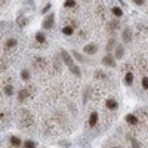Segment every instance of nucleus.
Wrapping results in <instances>:
<instances>
[{"mask_svg": "<svg viewBox=\"0 0 148 148\" xmlns=\"http://www.w3.org/2000/svg\"><path fill=\"white\" fill-rule=\"evenodd\" d=\"M34 123V119H33V114L27 108H22L19 111V126L21 127H30Z\"/></svg>", "mask_w": 148, "mask_h": 148, "instance_id": "obj_1", "label": "nucleus"}, {"mask_svg": "<svg viewBox=\"0 0 148 148\" xmlns=\"http://www.w3.org/2000/svg\"><path fill=\"white\" fill-rule=\"evenodd\" d=\"M36 89H34V84H27V86H24L22 89H19L18 92V101L19 102H24L27 99V98H31L34 95Z\"/></svg>", "mask_w": 148, "mask_h": 148, "instance_id": "obj_2", "label": "nucleus"}, {"mask_svg": "<svg viewBox=\"0 0 148 148\" xmlns=\"http://www.w3.org/2000/svg\"><path fill=\"white\" fill-rule=\"evenodd\" d=\"M33 67H34L37 71H43V70L47 67V61H46L43 56H34V58H33Z\"/></svg>", "mask_w": 148, "mask_h": 148, "instance_id": "obj_3", "label": "nucleus"}, {"mask_svg": "<svg viewBox=\"0 0 148 148\" xmlns=\"http://www.w3.org/2000/svg\"><path fill=\"white\" fill-rule=\"evenodd\" d=\"M53 22H55V15L53 14H47V16L43 19V22H42V27L45 28V30H51L52 27H53Z\"/></svg>", "mask_w": 148, "mask_h": 148, "instance_id": "obj_4", "label": "nucleus"}, {"mask_svg": "<svg viewBox=\"0 0 148 148\" xmlns=\"http://www.w3.org/2000/svg\"><path fill=\"white\" fill-rule=\"evenodd\" d=\"M102 64H104L105 67H116V58H114V55L107 53V55L102 58Z\"/></svg>", "mask_w": 148, "mask_h": 148, "instance_id": "obj_5", "label": "nucleus"}, {"mask_svg": "<svg viewBox=\"0 0 148 148\" xmlns=\"http://www.w3.org/2000/svg\"><path fill=\"white\" fill-rule=\"evenodd\" d=\"M132 37H133L132 28H130V27H126L125 30H123V33H121V39H123V42H125V43L132 42Z\"/></svg>", "mask_w": 148, "mask_h": 148, "instance_id": "obj_6", "label": "nucleus"}, {"mask_svg": "<svg viewBox=\"0 0 148 148\" xmlns=\"http://www.w3.org/2000/svg\"><path fill=\"white\" fill-rule=\"evenodd\" d=\"M83 52H84L86 55H95V53L98 52V46H96L95 43H89V45H86V46L83 47Z\"/></svg>", "mask_w": 148, "mask_h": 148, "instance_id": "obj_7", "label": "nucleus"}, {"mask_svg": "<svg viewBox=\"0 0 148 148\" xmlns=\"http://www.w3.org/2000/svg\"><path fill=\"white\" fill-rule=\"evenodd\" d=\"M105 107H107V110H110V111H116V110L119 108V102L114 99V98H108V99L105 101Z\"/></svg>", "mask_w": 148, "mask_h": 148, "instance_id": "obj_8", "label": "nucleus"}, {"mask_svg": "<svg viewBox=\"0 0 148 148\" xmlns=\"http://www.w3.org/2000/svg\"><path fill=\"white\" fill-rule=\"evenodd\" d=\"M125 120L127 121V125H130V126H138L139 125V119L135 114H126Z\"/></svg>", "mask_w": 148, "mask_h": 148, "instance_id": "obj_9", "label": "nucleus"}, {"mask_svg": "<svg viewBox=\"0 0 148 148\" xmlns=\"http://www.w3.org/2000/svg\"><path fill=\"white\" fill-rule=\"evenodd\" d=\"M98 120H99V116H98L96 111H92V113L89 114V126L90 127H95L98 125Z\"/></svg>", "mask_w": 148, "mask_h": 148, "instance_id": "obj_10", "label": "nucleus"}, {"mask_svg": "<svg viewBox=\"0 0 148 148\" xmlns=\"http://www.w3.org/2000/svg\"><path fill=\"white\" fill-rule=\"evenodd\" d=\"M61 58H62V61H64V62L70 67V65H73L74 64V61H73V58H71V55L67 52V51H62V52H61Z\"/></svg>", "mask_w": 148, "mask_h": 148, "instance_id": "obj_11", "label": "nucleus"}, {"mask_svg": "<svg viewBox=\"0 0 148 148\" xmlns=\"http://www.w3.org/2000/svg\"><path fill=\"white\" fill-rule=\"evenodd\" d=\"M9 141H10V147H12V148H21V147L24 145V142H22L18 136H10Z\"/></svg>", "mask_w": 148, "mask_h": 148, "instance_id": "obj_12", "label": "nucleus"}, {"mask_svg": "<svg viewBox=\"0 0 148 148\" xmlns=\"http://www.w3.org/2000/svg\"><path fill=\"white\" fill-rule=\"evenodd\" d=\"M3 92H5L6 95H9V96L14 93V86H12V82L5 80V83H3Z\"/></svg>", "mask_w": 148, "mask_h": 148, "instance_id": "obj_13", "label": "nucleus"}, {"mask_svg": "<svg viewBox=\"0 0 148 148\" xmlns=\"http://www.w3.org/2000/svg\"><path fill=\"white\" fill-rule=\"evenodd\" d=\"M36 45H47L46 43V36L43 31H39L36 34Z\"/></svg>", "mask_w": 148, "mask_h": 148, "instance_id": "obj_14", "label": "nucleus"}, {"mask_svg": "<svg viewBox=\"0 0 148 148\" xmlns=\"http://www.w3.org/2000/svg\"><path fill=\"white\" fill-rule=\"evenodd\" d=\"M114 51H116V52H114V58H116V59H121L123 55H125V47H123L121 45H117Z\"/></svg>", "mask_w": 148, "mask_h": 148, "instance_id": "obj_15", "label": "nucleus"}, {"mask_svg": "<svg viewBox=\"0 0 148 148\" xmlns=\"http://www.w3.org/2000/svg\"><path fill=\"white\" fill-rule=\"evenodd\" d=\"M16 45H18L16 39H8L6 43H5V51H10V49H14Z\"/></svg>", "mask_w": 148, "mask_h": 148, "instance_id": "obj_16", "label": "nucleus"}, {"mask_svg": "<svg viewBox=\"0 0 148 148\" xmlns=\"http://www.w3.org/2000/svg\"><path fill=\"white\" fill-rule=\"evenodd\" d=\"M125 84H127V86H132V83H133V73L132 71H127V73H125Z\"/></svg>", "mask_w": 148, "mask_h": 148, "instance_id": "obj_17", "label": "nucleus"}, {"mask_svg": "<svg viewBox=\"0 0 148 148\" xmlns=\"http://www.w3.org/2000/svg\"><path fill=\"white\" fill-rule=\"evenodd\" d=\"M96 15H99L101 18H105V6H102L101 2H98L96 5Z\"/></svg>", "mask_w": 148, "mask_h": 148, "instance_id": "obj_18", "label": "nucleus"}, {"mask_svg": "<svg viewBox=\"0 0 148 148\" xmlns=\"http://www.w3.org/2000/svg\"><path fill=\"white\" fill-rule=\"evenodd\" d=\"M68 68H70L71 74H74V76H77V77H80V76H82V70H80V67H79V65L73 64V65H70Z\"/></svg>", "mask_w": 148, "mask_h": 148, "instance_id": "obj_19", "label": "nucleus"}, {"mask_svg": "<svg viewBox=\"0 0 148 148\" xmlns=\"http://www.w3.org/2000/svg\"><path fill=\"white\" fill-rule=\"evenodd\" d=\"M117 28H119V21H116V19H114V21L108 22V28H107V30H108L111 34L116 33V30H117Z\"/></svg>", "mask_w": 148, "mask_h": 148, "instance_id": "obj_20", "label": "nucleus"}, {"mask_svg": "<svg viewBox=\"0 0 148 148\" xmlns=\"http://www.w3.org/2000/svg\"><path fill=\"white\" fill-rule=\"evenodd\" d=\"M16 24H18V27H27L28 19L24 16V15H19V16L16 18Z\"/></svg>", "mask_w": 148, "mask_h": 148, "instance_id": "obj_21", "label": "nucleus"}, {"mask_svg": "<svg viewBox=\"0 0 148 148\" xmlns=\"http://www.w3.org/2000/svg\"><path fill=\"white\" fill-rule=\"evenodd\" d=\"M111 14H113L116 18H121L123 16V10L119 6H113V8H111Z\"/></svg>", "mask_w": 148, "mask_h": 148, "instance_id": "obj_22", "label": "nucleus"}, {"mask_svg": "<svg viewBox=\"0 0 148 148\" xmlns=\"http://www.w3.org/2000/svg\"><path fill=\"white\" fill-rule=\"evenodd\" d=\"M114 46H117V45H116V39H114V37H111L110 42H108V45H107V51H108V53H111V51L114 49Z\"/></svg>", "mask_w": 148, "mask_h": 148, "instance_id": "obj_23", "label": "nucleus"}, {"mask_svg": "<svg viewBox=\"0 0 148 148\" xmlns=\"http://www.w3.org/2000/svg\"><path fill=\"white\" fill-rule=\"evenodd\" d=\"M73 56L76 58V59L79 61V62H88V61L84 59V56H83V55H80V53H79L77 51H73Z\"/></svg>", "mask_w": 148, "mask_h": 148, "instance_id": "obj_24", "label": "nucleus"}, {"mask_svg": "<svg viewBox=\"0 0 148 148\" xmlns=\"http://www.w3.org/2000/svg\"><path fill=\"white\" fill-rule=\"evenodd\" d=\"M139 68H141V71H142L144 74L148 73V62H147V61H142V62H139Z\"/></svg>", "mask_w": 148, "mask_h": 148, "instance_id": "obj_25", "label": "nucleus"}, {"mask_svg": "<svg viewBox=\"0 0 148 148\" xmlns=\"http://www.w3.org/2000/svg\"><path fill=\"white\" fill-rule=\"evenodd\" d=\"M62 33H64L65 36H71V34L74 33V28H73V27H70V25H65V27L62 28Z\"/></svg>", "mask_w": 148, "mask_h": 148, "instance_id": "obj_26", "label": "nucleus"}, {"mask_svg": "<svg viewBox=\"0 0 148 148\" xmlns=\"http://www.w3.org/2000/svg\"><path fill=\"white\" fill-rule=\"evenodd\" d=\"M95 77H96V79H104V80H105L108 76H107V73H104V71H99V70H98V71L95 73Z\"/></svg>", "mask_w": 148, "mask_h": 148, "instance_id": "obj_27", "label": "nucleus"}, {"mask_svg": "<svg viewBox=\"0 0 148 148\" xmlns=\"http://www.w3.org/2000/svg\"><path fill=\"white\" fill-rule=\"evenodd\" d=\"M22 148H36V142L34 141H25L24 142V145H22Z\"/></svg>", "mask_w": 148, "mask_h": 148, "instance_id": "obj_28", "label": "nucleus"}, {"mask_svg": "<svg viewBox=\"0 0 148 148\" xmlns=\"http://www.w3.org/2000/svg\"><path fill=\"white\" fill-rule=\"evenodd\" d=\"M141 84H142V89L148 90V76H144V77H142V82H141Z\"/></svg>", "mask_w": 148, "mask_h": 148, "instance_id": "obj_29", "label": "nucleus"}, {"mask_svg": "<svg viewBox=\"0 0 148 148\" xmlns=\"http://www.w3.org/2000/svg\"><path fill=\"white\" fill-rule=\"evenodd\" d=\"M21 77H22L24 80H30V71H28V70H22V71H21Z\"/></svg>", "mask_w": 148, "mask_h": 148, "instance_id": "obj_30", "label": "nucleus"}, {"mask_svg": "<svg viewBox=\"0 0 148 148\" xmlns=\"http://www.w3.org/2000/svg\"><path fill=\"white\" fill-rule=\"evenodd\" d=\"M64 6L65 8H76V2H74V0H65Z\"/></svg>", "mask_w": 148, "mask_h": 148, "instance_id": "obj_31", "label": "nucleus"}, {"mask_svg": "<svg viewBox=\"0 0 148 148\" xmlns=\"http://www.w3.org/2000/svg\"><path fill=\"white\" fill-rule=\"evenodd\" d=\"M6 68H8V62L3 58H0V71H5Z\"/></svg>", "mask_w": 148, "mask_h": 148, "instance_id": "obj_32", "label": "nucleus"}, {"mask_svg": "<svg viewBox=\"0 0 148 148\" xmlns=\"http://www.w3.org/2000/svg\"><path fill=\"white\" fill-rule=\"evenodd\" d=\"M132 148H141V144L136 139H132Z\"/></svg>", "mask_w": 148, "mask_h": 148, "instance_id": "obj_33", "label": "nucleus"}, {"mask_svg": "<svg viewBox=\"0 0 148 148\" xmlns=\"http://www.w3.org/2000/svg\"><path fill=\"white\" fill-rule=\"evenodd\" d=\"M132 2H133V5H136V6H142L145 3V0H132Z\"/></svg>", "mask_w": 148, "mask_h": 148, "instance_id": "obj_34", "label": "nucleus"}, {"mask_svg": "<svg viewBox=\"0 0 148 148\" xmlns=\"http://www.w3.org/2000/svg\"><path fill=\"white\" fill-rule=\"evenodd\" d=\"M51 6H52V5H51V3H47V5H46V6H45V8H43V10H42V12H43V15H45V14H46V12H47V10H49V9H51Z\"/></svg>", "mask_w": 148, "mask_h": 148, "instance_id": "obj_35", "label": "nucleus"}, {"mask_svg": "<svg viewBox=\"0 0 148 148\" xmlns=\"http://www.w3.org/2000/svg\"><path fill=\"white\" fill-rule=\"evenodd\" d=\"M6 3H8V0H0V8H3Z\"/></svg>", "mask_w": 148, "mask_h": 148, "instance_id": "obj_36", "label": "nucleus"}, {"mask_svg": "<svg viewBox=\"0 0 148 148\" xmlns=\"http://www.w3.org/2000/svg\"><path fill=\"white\" fill-rule=\"evenodd\" d=\"M0 98H2V92H0Z\"/></svg>", "mask_w": 148, "mask_h": 148, "instance_id": "obj_37", "label": "nucleus"}, {"mask_svg": "<svg viewBox=\"0 0 148 148\" xmlns=\"http://www.w3.org/2000/svg\"><path fill=\"white\" fill-rule=\"evenodd\" d=\"M113 148H119V147H113Z\"/></svg>", "mask_w": 148, "mask_h": 148, "instance_id": "obj_38", "label": "nucleus"}]
</instances>
